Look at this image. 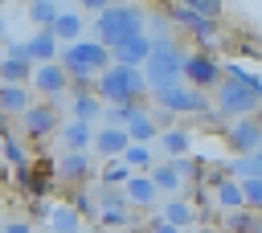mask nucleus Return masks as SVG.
<instances>
[{
  "label": "nucleus",
  "instance_id": "obj_10",
  "mask_svg": "<svg viewBox=\"0 0 262 233\" xmlns=\"http://www.w3.org/2000/svg\"><path fill=\"white\" fill-rule=\"evenodd\" d=\"M20 127H25L29 139H45V135H53V131L61 127V114H57V106H49V102H29V110L20 114Z\"/></svg>",
  "mask_w": 262,
  "mask_h": 233
},
{
  "label": "nucleus",
  "instance_id": "obj_20",
  "mask_svg": "<svg viewBox=\"0 0 262 233\" xmlns=\"http://www.w3.org/2000/svg\"><path fill=\"white\" fill-rule=\"evenodd\" d=\"M82 25H86V20H82V12H74V8H70V12H61V8H57V16H53V25H49V29H53V37H57V41H66V45H70V41H78V37H82Z\"/></svg>",
  "mask_w": 262,
  "mask_h": 233
},
{
  "label": "nucleus",
  "instance_id": "obj_48",
  "mask_svg": "<svg viewBox=\"0 0 262 233\" xmlns=\"http://www.w3.org/2000/svg\"><path fill=\"white\" fill-rule=\"evenodd\" d=\"M254 159H258V176H262V155H254Z\"/></svg>",
  "mask_w": 262,
  "mask_h": 233
},
{
  "label": "nucleus",
  "instance_id": "obj_31",
  "mask_svg": "<svg viewBox=\"0 0 262 233\" xmlns=\"http://www.w3.org/2000/svg\"><path fill=\"white\" fill-rule=\"evenodd\" d=\"M57 16V0H41V4H29V25L33 29H49Z\"/></svg>",
  "mask_w": 262,
  "mask_h": 233
},
{
  "label": "nucleus",
  "instance_id": "obj_21",
  "mask_svg": "<svg viewBox=\"0 0 262 233\" xmlns=\"http://www.w3.org/2000/svg\"><path fill=\"white\" fill-rule=\"evenodd\" d=\"M102 114H106V102H102L98 94H74V102H70V119L94 123V119H102Z\"/></svg>",
  "mask_w": 262,
  "mask_h": 233
},
{
  "label": "nucleus",
  "instance_id": "obj_6",
  "mask_svg": "<svg viewBox=\"0 0 262 233\" xmlns=\"http://www.w3.org/2000/svg\"><path fill=\"white\" fill-rule=\"evenodd\" d=\"M213 94H217L221 119H242V114H254V110L262 106V90H250V86H242V82H233V78H221Z\"/></svg>",
  "mask_w": 262,
  "mask_h": 233
},
{
  "label": "nucleus",
  "instance_id": "obj_24",
  "mask_svg": "<svg viewBox=\"0 0 262 233\" xmlns=\"http://www.w3.org/2000/svg\"><path fill=\"white\" fill-rule=\"evenodd\" d=\"M0 82H4V86H25V82H33V61L0 57Z\"/></svg>",
  "mask_w": 262,
  "mask_h": 233
},
{
  "label": "nucleus",
  "instance_id": "obj_11",
  "mask_svg": "<svg viewBox=\"0 0 262 233\" xmlns=\"http://www.w3.org/2000/svg\"><path fill=\"white\" fill-rule=\"evenodd\" d=\"M90 172H94L90 151H66V155L57 159V176H61V184H66V188H86Z\"/></svg>",
  "mask_w": 262,
  "mask_h": 233
},
{
  "label": "nucleus",
  "instance_id": "obj_41",
  "mask_svg": "<svg viewBox=\"0 0 262 233\" xmlns=\"http://www.w3.org/2000/svg\"><path fill=\"white\" fill-rule=\"evenodd\" d=\"M29 217H33V221H45V217H49V200H45V196H33V200H29Z\"/></svg>",
  "mask_w": 262,
  "mask_h": 233
},
{
  "label": "nucleus",
  "instance_id": "obj_36",
  "mask_svg": "<svg viewBox=\"0 0 262 233\" xmlns=\"http://www.w3.org/2000/svg\"><path fill=\"white\" fill-rule=\"evenodd\" d=\"M94 221H98V229H127L135 217H131V208H106V213H98Z\"/></svg>",
  "mask_w": 262,
  "mask_h": 233
},
{
  "label": "nucleus",
  "instance_id": "obj_17",
  "mask_svg": "<svg viewBox=\"0 0 262 233\" xmlns=\"http://www.w3.org/2000/svg\"><path fill=\"white\" fill-rule=\"evenodd\" d=\"M57 135H61V147H66V151H90L94 127H90V123H82V119H70V123H61V127H57Z\"/></svg>",
  "mask_w": 262,
  "mask_h": 233
},
{
  "label": "nucleus",
  "instance_id": "obj_45",
  "mask_svg": "<svg viewBox=\"0 0 262 233\" xmlns=\"http://www.w3.org/2000/svg\"><path fill=\"white\" fill-rule=\"evenodd\" d=\"M78 4H82V8H86V12H102V8H106V4H111V0H78Z\"/></svg>",
  "mask_w": 262,
  "mask_h": 233
},
{
  "label": "nucleus",
  "instance_id": "obj_16",
  "mask_svg": "<svg viewBox=\"0 0 262 233\" xmlns=\"http://www.w3.org/2000/svg\"><path fill=\"white\" fill-rule=\"evenodd\" d=\"M66 86H70V74L61 69V61H41V65L33 69V90H41V94L57 98Z\"/></svg>",
  "mask_w": 262,
  "mask_h": 233
},
{
  "label": "nucleus",
  "instance_id": "obj_7",
  "mask_svg": "<svg viewBox=\"0 0 262 233\" xmlns=\"http://www.w3.org/2000/svg\"><path fill=\"white\" fill-rule=\"evenodd\" d=\"M225 78L221 61L209 53V49H196V53H184L180 61V82L184 86H196V90H217V82Z\"/></svg>",
  "mask_w": 262,
  "mask_h": 233
},
{
  "label": "nucleus",
  "instance_id": "obj_35",
  "mask_svg": "<svg viewBox=\"0 0 262 233\" xmlns=\"http://www.w3.org/2000/svg\"><path fill=\"white\" fill-rule=\"evenodd\" d=\"M70 204L78 208V217H98V204H94L90 184H86V188H74V192H70Z\"/></svg>",
  "mask_w": 262,
  "mask_h": 233
},
{
  "label": "nucleus",
  "instance_id": "obj_14",
  "mask_svg": "<svg viewBox=\"0 0 262 233\" xmlns=\"http://www.w3.org/2000/svg\"><path fill=\"white\" fill-rule=\"evenodd\" d=\"M127 143H131V135H127V127H98L94 131V139H90V147L98 151V159H115V155H123L127 151Z\"/></svg>",
  "mask_w": 262,
  "mask_h": 233
},
{
  "label": "nucleus",
  "instance_id": "obj_29",
  "mask_svg": "<svg viewBox=\"0 0 262 233\" xmlns=\"http://www.w3.org/2000/svg\"><path fill=\"white\" fill-rule=\"evenodd\" d=\"M217 204L229 208V213H233V208H246V200H242V184H237L233 176H221V180H217Z\"/></svg>",
  "mask_w": 262,
  "mask_h": 233
},
{
  "label": "nucleus",
  "instance_id": "obj_42",
  "mask_svg": "<svg viewBox=\"0 0 262 233\" xmlns=\"http://www.w3.org/2000/svg\"><path fill=\"white\" fill-rule=\"evenodd\" d=\"M0 57H16V61H33V57H29V45H25V41H12V45H8V49H4Z\"/></svg>",
  "mask_w": 262,
  "mask_h": 233
},
{
  "label": "nucleus",
  "instance_id": "obj_1",
  "mask_svg": "<svg viewBox=\"0 0 262 233\" xmlns=\"http://www.w3.org/2000/svg\"><path fill=\"white\" fill-rule=\"evenodd\" d=\"M94 94L111 106V102H131V98H143L147 94V78L139 65H119L111 61L98 78H94Z\"/></svg>",
  "mask_w": 262,
  "mask_h": 233
},
{
  "label": "nucleus",
  "instance_id": "obj_22",
  "mask_svg": "<svg viewBox=\"0 0 262 233\" xmlns=\"http://www.w3.org/2000/svg\"><path fill=\"white\" fill-rule=\"evenodd\" d=\"M49 229L53 233H82V217H78V208L66 200V204H57V208H49Z\"/></svg>",
  "mask_w": 262,
  "mask_h": 233
},
{
  "label": "nucleus",
  "instance_id": "obj_40",
  "mask_svg": "<svg viewBox=\"0 0 262 233\" xmlns=\"http://www.w3.org/2000/svg\"><path fill=\"white\" fill-rule=\"evenodd\" d=\"M176 4H184V8H192V12H201V16H221V8H225V0H176Z\"/></svg>",
  "mask_w": 262,
  "mask_h": 233
},
{
  "label": "nucleus",
  "instance_id": "obj_4",
  "mask_svg": "<svg viewBox=\"0 0 262 233\" xmlns=\"http://www.w3.org/2000/svg\"><path fill=\"white\" fill-rule=\"evenodd\" d=\"M180 61H184V53L172 45V37H168V33L151 37V53H147V61H143V78H147V90L180 82Z\"/></svg>",
  "mask_w": 262,
  "mask_h": 233
},
{
  "label": "nucleus",
  "instance_id": "obj_47",
  "mask_svg": "<svg viewBox=\"0 0 262 233\" xmlns=\"http://www.w3.org/2000/svg\"><path fill=\"white\" fill-rule=\"evenodd\" d=\"M254 119H258V127H262V106H258V110H254Z\"/></svg>",
  "mask_w": 262,
  "mask_h": 233
},
{
  "label": "nucleus",
  "instance_id": "obj_50",
  "mask_svg": "<svg viewBox=\"0 0 262 233\" xmlns=\"http://www.w3.org/2000/svg\"><path fill=\"white\" fill-rule=\"evenodd\" d=\"M25 4H41V0H25Z\"/></svg>",
  "mask_w": 262,
  "mask_h": 233
},
{
  "label": "nucleus",
  "instance_id": "obj_3",
  "mask_svg": "<svg viewBox=\"0 0 262 233\" xmlns=\"http://www.w3.org/2000/svg\"><path fill=\"white\" fill-rule=\"evenodd\" d=\"M57 61H61V69L70 74V78H78V74H102L106 65H111V49L98 41V37H78V41H70V45H61L57 49Z\"/></svg>",
  "mask_w": 262,
  "mask_h": 233
},
{
  "label": "nucleus",
  "instance_id": "obj_5",
  "mask_svg": "<svg viewBox=\"0 0 262 233\" xmlns=\"http://www.w3.org/2000/svg\"><path fill=\"white\" fill-rule=\"evenodd\" d=\"M156 106L172 110V114H205V119H221L217 106H209V94L196 90V86H184V82H172V86H156Z\"/></svg>",
  "mask_w": 262,
  "mask_h": 233
},
{
  "label": "nucleus",
  "instance_id": "obj_38",
  "mask_svg": "<svg viewBox=\"0 0 262 233\" xmlns=\"http://www.w3.org/2000/svg\"><path fill=\"white\" fill-rule=\"evenodd\" d=\"M4 159H8L12 168H25V164H29L25 143H20V139H12V135H4Z\"/></svg>",
  "mask_w": 262,
  "mask_h": 233
},
{
  "label": "nucleus",
  "instance_id": "obj_33",
  "mask_svg": "<svg viewBox=\"0 0 262 233\" xmlns=\"http://www.w3.org/2000/svg\"><path fill=\"white\" fill-rule=\"evenodd\" d=\"M237 184H242V200H246V208L262 213V176H242Z\"/></svg>",
  "mask_w": 262,
  "mask_h": 233
},
{
  "label": "nucleus",
  "instance_id": "obj_18",
  "mask_svg": "<svg viewBox=\"0 0 262 233\" xmlns=\"http://www.w3.org/2000/svg\"><path fill=\"white\" fill-rule=\"evenodd\" d=\"M29 45V57L41 65V61H57V49H61V41L53 37V29H33V37L25 41Z\"/></svg>",
  "mask_w": 262,
  "mask_h": 233
},
{
  "label": "nucleus",
  "instance_id": "obj_9",
  "mask_svg": "<svg viewBox=\"0 0 262 233\" xmlns=\"http://www.w3.org/2000/svg\"><path fill=\"white\" fill-rule=\"evenodd\" d=\"M168 16L180 25V29H188L201 45H213V41H221V25L213 20V16H201V12H192V8H184V4H172L168 8Z\"/></svg>",
  "mask_w": 262,
  "mask_h": 233
},
{
  "label": "nucleus",
  "instance_id": "obj_32",
  "mask_svg": "<svg viewBox=\"0 0 262 233\" xmlns=\"http://www.w3.org/2000/svg\"><path fill=\"white\" fill-rule=\"evenodd\" d=\"M123 164H127V168H143V172H147V168L156 164V155H151V147H147V143H127Z\"/></svg>",
  "mask_w": 262,
  "mask_h": 233
},
{
  "label": "nucleus",
  "instance_id": "obj_30",
  "mask_svg": "<svg viewBox=\"0 0 262 233\" xmlns=\"http://www.w3.org/2000/svg\"><path fill=\"white\" fill-rule=\"evenodd\" d=\"M94 204H98V213H106V208H127V196H123L119 184H94Z\"/></svg>",
  "mask_w": 262,
  "mask_h": 233
},
{
  "label": "nucleus",
  "instance_id": "obj_37",
  "mask_svg": "<svg viewBox=\"0 0 262 233\" xmlns=\"http://www.w3.org/2000/svg\"><path fill=\"white\" fill-rule=\"evenodd\" d=\"M172 164H176V172H180V184H201V172H205V168H201V159H188V155H176Z\"/></svg>",
  "mask_w": 262,
  "mask_h": 233
},
{
  "label": "nucleus",
  "instance_id": "obj_43",
  "mask_svg": "<svg viewBox=\"0 0 262 233\" xmlns=\"http://www.w3.org/2000/svg\"><path fill=\"white\" fill-rule=\"evenodd\" d=\"M151 233H180V229H176V225H168L164 217H156V221H151Z\"/></svg>",
  "mask_w": 262,
  "mask_h": 233
},
{
  "label": "nucleus",
  "instance_id": "obj_8",
  "mask_svg": "<svg viewBox=\"0 0 262 233\" xmlns=\"http://www.w3.org/2000/svg\"><path fill=\"white\" fill-rule=\"evenodd\" d=\"M225 147L237 151V155H254V151L262 147V127H258V119H254V114L229 119V127H225Z\"/></svg>",
  "mask_w": 262,
  "mask_h": 233
},
{
  "label": "nucleus",
  "instance_id": "obj_19",
  "mask_svg": "<svg viewBox=\"0 0 262 233\" xmlns=\"http://www.w3.org/2000/svg\"><path fill=\"white\" fill-rule=\"evenodd\" d=\"M156 139H160V147H164V155H168V159H176V155H188V151H192V131H184V127H164Z\"/></svg>",
  "mask_w": 262,
  "mask_h": 233
},
{
  "label": "nucleus",
  "instance_id": "obj_39",
  "mask_svg": "<svg viewBox=\"0 0 262 233\" xmlns=\"http://www.w3.org/2000/svg\"><path fill=\"white\" fill-rule=\"evenodd\" d=\"M127 176H131V168H127V164H119V159H111V164L102 168L98 184H119V188H123V184H127Z\"/></svg>",
  "mask_w": 262,
  "mask_h": 233
},
{
  "label": "nucleus",
  "instance_id": "obj_12",
  "mask_svg": "<svg viewBox=\"0 0 262 233\" xmlns=\"http://www.w3.org/2000/svg\"><path fill=\"white\" fill-rule=\"evenodd\" d=\"M16 180L29 196H49L53 192V164L49 159H37V168L25 164V168H16Z\"/></svg>",
  "mask_w": 262,
  "mask_h": 233
},
{
  "label": "nucleus",
  "instance_id": "obj_44",
  "mask_svg": "<svg viewBox=\"0 0 262 233\" xmlns=\"http://www.w3.org/2000/svg\"><path fill=\"white\" fill-rule=\"evenodd\" d=\"M4 233H33V225H29V221H8Z\"/></svg>",
  "mask_w": 262,
  "mask_h": 233
},
{
  "label": "nucleus",
  "instance_id": "obj_23",
  "mask_svg": "<svg viewBox=\"0 0 262 233\" xmlns=\"http://www.w3.org/2000/svg\"><path fill=\"white\" fill-rule=\"evenodd\" d=\"M147 176H151V184H156L160 192H180V188H184V184H180V172H176V164H172V159L151 164V168H147Z\"/></svg>",
  "mask_w": 262,
  "mask_h": 233
},
{
  "label": "nucleus",
  "instance_id": "obj_15",
  "mask_svg": "<svg viewBox=\"0 0 262 233\" xmlns=\"http://www.w3.org/2000/svg\"><path fill=\"white\" fill-rule=\"evenodd\" d=\"M123 196H127V208H147V204L160 200V188L151 184L147 172H131L127 184H123Z\"/></svg>",
  "mask_w": 262,
  "mask_h": 233
},
{
  "label": "nucleus",
  "instance_id": "obj_49",
  "mask_svg": "<svg viewBox=\"0 0 262 233\" xmlns=\"http://www.w3.org/2000/svg\"><path fill=\"white\" fill-rule=\"evenodd\" d=\"M82 233H98V229H82Z\"/></svg>",
  "mask_w": 262,
  "mask_h": 233
},
{
  "label": "nucleus",
  "instance_id": "obj_13",
  "mask_svg": "<svg viewBox=\"0 0 262 233\" xmlns=\"http://www.w3.org/2000/svg\"><path fill=\"white\" fill-rule=\"evenodd\" d=\"M147 53H151V37H147V33H135V37L111 45V61H119V65H139V69H143Z\"/></svg>",
  "mask_w": 262,
  "mask_h": 233
},
{
  "label": "nucleus",
  "instance_id": "obj_46",
  "mask_svg": "<svg viewBox=\"0 0 262 233\" xmlns=\"http://www.w3.org/2000/svg\"><path fill=\"white\" fill-rule=\"evenodd\" d=\"M4 33H8V20H4V12H0V41H4Z\"/></svg>",
  "mask_w": 262,
  "mask_h": 233
},
{
  "label": "nucleus",
  "instance_id": "obj_2",
  "mask_svg": "<svg viewBox=\"0 0 262 233\" xmlns=\"http://www.w3.org/2000/svg\"><path fill=\"white\" fill-rule=\"evenodd\" d=\"M143 20H147L143 8H135V4H106V8L98 12V20H94V37L111 49V45L143 33Z\"/></svg>",
  "mask_w": 262,
  "mask_h": 233
},
{
  "label": "nucleus",
  "instance_id": "obj_34",
  "mask_svg": "<svg viewBox=\"0 0 262 233\" xmlns=\"http://www.w3.org/2000/svg\"><path fill=\"white\" fill-rule=\"evenodd\" d=\"M139 110H143V106H139V98H131V102H111V106H106V114H111V123H115V127H127Z\"/></svg>",
  "mask_w": 262,
  "mask_h": 233
},
{
  "label": "nucleus",
  "instance_id": "obj_27",
  "mask_svg": "<svg viewBox=\"0 0 262 233\" xmlns=\"http://www.w3.org/2000/svg\"><path fill=\"white\" fill-rule=\"evenodd\" d=\"M225 225H229V233H262V213H254V208H233V213L225 217Z\"/></svg>",
  "mask_w": 262,
  "mask_h": 233
},
{
  "label": "nucleus",
  "instance_id": "obj_28",
  "mask_svg": "<svg viewBox=\"0 0 262 233\" xmlns=\"http://www.w3.org/2000/svg\"><path fill=\"white\" fill-rule=\"evenodd\" d=\"M127 135H131V143H151V139L160 135V127H156V119H151L147 110H139V114L127 123Z\"/></svg>",
  "mask_w": 262,
  "mask_h": 233
},
{
  "label": "nucleus",
  "instance_id": "obj_25",
  "mask_svg": "<svg viewBox=\"0 0 262 233\" xmlns=\"http://www.w3.org/2000/svg\"><path fill=\"white\" fill-rule=\"evenodd\" d=\"M29 110V86H0V114H25Z\"/></svg>",
  "mask_w": 262,
  "mask_h": 233
},
{
  "label": "nucleus",
  "instance_id": "obj_26",
  "mask_svg": "<svg viewBox=\"0 0 262 233\" xmlns=\"http://www.w3.org/2000/svg\"><path fill=\"white\" fill-rule=\"evenodd\" d=\"M160 217H164L168 225H176V229H184V225H192V221H196V208H192L188 200H164V208H160Z\"/></svg>",
  "mask_w": 262,
  "mask_h": 233
}]
</instances>
